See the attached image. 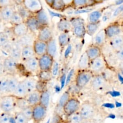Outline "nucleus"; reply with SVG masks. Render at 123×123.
<instances>
[{
  "label": "nucleus",
  "instance_id": "17",
  "mask_svg": "<svg viewBox=\"0 0 123 123\" xmlns=\"http://www.w3.org/2000/svg\"><path fill=\"white\" fill-rule=\"evenodd\" d=\"M85 52L90 61L102 55L101 48L92 44L86 48Z\"/></svg>",
  "mask_w": 123,
  "mask_h": 123
},
{
  "label": "nucleus",
  "instance_id": "15",
  "mask_svg": "<svg viewBox=\"0 0 123 123\" xmlns=\"http://www.w3.org/2000/svg\"><path fill=\"white\" fill-rule=\"evenodd\" d=\"M32 46L35 56L37 58L47 53V43L45 42L41 41L36 38Z\"/></svg>",
  "mask_w": 123,
  "mask_h": 123
},
{
  "label": "nucleus",
  "instance_id": "37",
  "mask_svg": "<svg viewBox=\"0 0 123 123\" xmlns=\"http://www.w3.org/2000/svg\"><path fill=\"white\" fill-rule=\"evenodd\" d=\"M100 25V22L96 23H87L86 25V34L90 36H94L98 30Z\"/></svg>",
  "mask_w": 123,
  "mask_h": 123
},
{
  "label": "nucleus",
  "instance_id": "16",
  "mask_svg": "<svg viewBox=\"0 0 123 123\" xmlns=\"http://www.w3.org/2000/svg\"><path fill=\"white\" fill-rule=\"evenodd\" d=\"M11 32L13 36L18 39L25 36L29 32L25 22L12 26Z\"/></svg>",
  "mask_w": 123,
  "mask_h": 123
},
{
  "label": "nucleus",
  "instance_id": "30",
  "mask_svg": "<svg viewBox=\"0 0 123 123\" xmlns=\"http://www.w3.org/2000/svg\"><path fill=\"white\" fill-rule=\"evenodd\" d=\"M28 91L23 81H19V83L12 95L17 98H25L28 94Z\"/></svg>",
  "mask_w": 123,
  "mask_h": 123
},
{
  "label": "nucleus",
  "instance_id": "51",
  "mask_svg": "<svg viewBox=\"0 0 123 123\" xmlns=\"http://www.w3.org/2000/svg\"><path fill=\"white\" fill-rule=\"evenodd\" d=\"M123 12V4L119 6L114 11L113 13V16L116 17L120 15Z\"/></svg>",
  "mask_w": 123,
  "mask_h": 123
},
{
  "label": "nucleus",
  "instance_id": "40",
  "mask_svg": "<svg viewBox=\"0 0 123 123\" xmlns=\"http://www.w3.org/2000/svg\"><path fill=\"white\" fill-rule=\"evenodd\" d=\"M71 94L69 91L68 90L65 91L61 96L57 105V107L58 108L62 109L63 106L71 98Z\"/></svg>",
  "mask_w": 123,
  "mask_h": 123
},
{
  "label": "nucleus",
  "instance_id": "13",
  "mask_svg": "<svg viewBox=\"0 0 123 123\" xmlns=\"http://www.w3.org/2000/svg\"><path fill=\"white\" fill-rule=\"evenodd\" d=\"M25 22L29 31L37 37L38 32L41 27L35 15H31L25 21Z\"/></svg>",
  "mask_w": 123,
  "mask_h": 123
},
{
  "label": "nucleus",
  "instance_id": "10",
  "mask_svg": "<svg viewBox=\"0 0 123 123\" xmlns=\"http://www.w3.org/2000/svg\"><path fill=\"white\" fill-rule=\"evenodd\" d=\"M107 38L110 39L118 35L121 34L122 28L117 23L109 24L104 28Z\"/></svg>",
  "mask_w": 123,
  "mask_h": 123
},
{
  "label": "nucleus",
  "instance_id": "58",
  "mask_svg": "<svg viewBox=\"0 0 123 123\" xmlns=\"http://www.w3.org/2000/svg\"><path fill=\"white\" fill-rule=\"evenodd\" d=\"M118 78H119V80L122 83H123V76L120 74H118Z\"/></svg>",
  "mask_w": 123,
  "mask_h": 123
},
{
  "label": "nucleus",
  "instance_id": "6",
  "mask_svg": "<svg viewBox=\"0 0 123 123\" xmlns=\"http://www.w3.org/2000/svg\"><path fill=\"white\" fill-rule=\"evenodd\" d=\"M47 109L39 103L33 106L32 120L34 123H41L44 120L47 115Z\"/></svg>",
  "mask_w": 123,
  "mask_h": 123
},
{
  "label": "nucleus",
  "instance_id": "1",
  "mask_svg": "<svg viewBox=\"0 0 123 123\" xmlns=\"http://www.w3.org/2000/svg\"><path fill=\"white\" fill-rule=\"evenodd\" d=\"M17 97L12 94L3 95L0 97V109L3 112L11 113L16 108Z\"/></svg>",
  "mask_w": 123,
  "mask_h": 123
},
{
  "label": "nucleus",
  "instance_id": "31",
  "mask_svg": "<svg viewBox=\"0 0 123 123\" xmlns=\"http://www.w3.org/2000/svg\"><path fill=\"white\" fill-rule=\"evenodd\" d=\"M70 38L69 33H61L59 34L58 37V41L61 49H63L69 45Z\"/></svg>",
  "mask_w": 123,
  "mask_h": 123
},
{
  "label": "nucleus",
  "instance_id": "28",
  "mask_svg": "<svg viewBox=\"0 0 123 123\" xmlns=\"http://www.w3.org/2000/svg\"><path fill=\"white\" fill-rule=\"evenodd\" d=\"M112 49L116 52L123 47V35L120 34L109 40Z\"/></svg>",
  "mask_w": 123,
  "mask_h": 123
},
{
  "label": "nucleus",
  "instance_id": "48",
  "mask_svg": "<svg viewBox=\"0 0 123 123\" xmlns=\"http://www.w3.org/2000/svg\"><path fill=\"white\" fill-rule=\"evenodd\" d=\"M9 37L5 31L0 32V47L6 46L9 42Z\"/></svg>",
  "mask_w": 123,
  "mask_h": 123
},
{
  "label": "nucleus",
  "instance_id": "54",
  "mask_svg": "<svg viewBox=\"0 0 123 123\" xmlns=\"http://www.w3.org/2000/svg\"><path fill=\"white\" fill-rule=\"evenodd\" d=\"M102 106L107 108H110V109H113L114 108L115 106L112 103H106L102 105Z\"/></svg>",
  "mask_w": 123,
  "mask_h": 123
},
{
  "label": "nucleus",
  "instance_id": "20",
  "mask_svg": "<svg viewBox=\"0 0 123 123\" xmlns=\"http://www.w3.org/2000/svg\"><path fill=\"white\" fill-rule=\"evenodd\" d=\"M106 81L102 74L94 75L90 82V86L94 90H98L105 85Z\"/></svg>",
  "mask_w": 123,
  "mask_h": 123
},
{
  "label": "nucleus",
  "instance_id": "49",
  "mask_svg": "<svg viewBox=\"0 0 123 123\" xmlns=\"http://www.w3.org/2000/svg\"><path fill=\"white\" fill-rule=\"evenodd\" d=\"M48 83L37 80L36 90L40 93L48 90Z\"/></svg>",
  "mask_w": 123,
  "mask_h": 123
},
{
  "label": "nucleus",
  "instance_id": "34",
  "mask_svg": "<svg viewBox=\"0 0 123 123\" xmlns=\"http://www.w3.org/2000/svg\"><path fill=\"white\" fill-rule=\"evenodd\" d=\"M8 78V94H13L19 81L13 75H9Z\"/></svg>",
  "mask_w": 123,
  "mask_h": 123
},
{
  "label": "nucleus",
  "instance_id": "33",
  "mask_svg": "<svg viewBox=\"0 0 123 123\" xmlns=\"http://www.w3.org/2000/svg\"><path fill=\"white\" fill-rule=\"evenodd\" d=\"M15 9L16 11L22 16L25 22L29 17L33 14L25 7L22 3V1H20V3H17L16 4Z\"/></svg>",
  "mask_w": 123,
  "mask_h": 123
},
{
  "label": "nucleus",
  "instance_id": "22",
  "mask_svg": "<svg viewBox=\"0 0 123 123\" xmlns=\"http://www.w3.org/2000/svg\"><path fill=\"white\" fill-rule=\"evenodd\" d=\"M45 2L51 9L58 12H63L67 6L66 3L63 0H49Z\"/></svg>",
  "mask_w": 123,
  "mask_h": 123
},
{
  "label": "nucleus",
  "instance_id": "26",
  "mask_svg": "<svg viewBox=\"0 0 123 123\" xmlns=\"http://www.w3.org/2000/svg\"><path fill=\"white\" fill-rule=\"evenodd\" d=\"M37 37L30 32L25 36L18 38L17 42L22 47L27 45H33Z\"/></svg>",
  "mask_w": 123,
  "mask_h": 123
},
{
  "label": "nucleus",
  "instance_id": "55",
  "mask_svg": "<svg viewBox=\"0 0 123 123\" xmlns=\"http://www.w3.org/2000/svg\"><path fill=\"white\" fill-rule=\"evenodd\" d=\"M111 95L113 97H117L120 95V93L119 92H112Z\"/></svg>",
  "mask_w": 123,
  "mask_h": 123
},
{
  "label": "nucleus",
  "instance_id": "60",
  "mask_svg": "<svg viewBox=\"0 0 123 123\" xmlns=\"http://www.w3.org/2000/svg\"><path fill=\"white\" fill-rule=\"evenodd\" d=\"M3 21H2V15H1V9L0 8V23Z\"/></svg>",
  "mask_w": 123,
  "mask_h": 123
},
{
  "label": "nucleus",
  "instance_id": "24",
  "mask_svg": "<svg viewBox=\"0 0 123 123\" xmlns=\"http://www.w3.org/2000/svg\"><path fill=\"white\" fill-rule=\"evenodd\" d=\"M41 93L38 91L34 90L29 92L25 97L30 106H34L39 103Z\"/></svg>",
  "mask_w": 123,
  "mask_h": 123
},
{
  "label": "nucleus",
  "instance_id": "9",
  "mask_svg": "<svg viewBox=\"0 0 123 123\" xmlns=\"http://www.w3.org/2000/svg\"><path fill=\"white\" fill-rule=\"evenodd\" d=\"M79 113L83 120H87L92 117L94 114V108L88 102H84L81 104Z\"/></svg>",
  "mask_w": 123,
  "mask_h": 123
},
{
  "label": "nucleus",
  "instance_id": "62",
  "mask_svg": "<svg viewBox=\"0 0 123 123\" xmlns=\"http://www.w3.org/2000/svg\"><path fill=\"white\" fill-rule=\"evenodd\" d=\"M2 112H3L2 111L0 110V114L2 113Z\"/></svg>",
  "mask_w": 123,
  "mask_h": 123
},
{
  "label": "nucleus",
  "instance_id": "27",
  "mask_svg": "<svg viewBox=\"0 0 123 123\" xmlns=\"http://www.w3.org/2000/svg\"><path fill=\"white\" fill-rule=\"evenodd\" d=\"M90 61L85 52L81 55L77 64L78 70H89Z\"/></svg>",
  "mask_w": 123,
  "mask_h": 123
},
{
  "label": "nucleus",
  "instance_id": "4",
  "mask_svg": "<svg viewBox=\"0 0 123 123\" xmlns=\"http://www.w3.org/2000/svg\"><path fill=\"white\" fill-rule=\"evenodd\" d=\"M81 106L80 101L74 97H71L62 108V111L67 117L78 112Z\"/></svg>",
  "mask_w": 123,
  "mask_h": 123
},
{
  "label": "nucleus",
  "instance_id": "39",
  "mask_svg": "<svg viewBox=\"0 0 123 123\" xmlns=\"http://www.w3.org/2000/svg\"><path fill=\"white\" fill-rule=\"evenodd\" d=\"M50 101V93L49 90H47L41 93L39 104L48 108Z\"/></svg>",
  "mask_w": 123,
  "mask_h": 123
},
{
  "label": "nucleus",
  "instance_id": "42",
  "mask_svg": "<svg viewBox=\"0 0 123 123\" xmlns=\"http://www.w3.org/2000/svg\"><path fill=\"white\" fill-rule=\"evenodd\" d=\"M25 22V20L22 16L16 11L12 16L9 23L11 24L12 26L18 25Z\"/></svg>",
  "mask_w": 123,
  "mask_h": 123
},
{
  "label": "nucleus",
  "instance_id": "11",
  "mask_svg": "<svg viewBox=\"0 0 123 123\" xmlns=\"http://www.w3.org/2000/svg\"><path fill=\"white\" fill-rule=\"evenodd\" d=\"M22 2L25 7L33 14L43 9L41 2L39 0H24Z\"/></svg>",
  "mask_w": 123,
  "mask_h": 123
},
{
  "label": "nucleus",
  "instance_id": "19",
  "mask_svg": "<svg viewBox=\"0 0 123 123\" xmlns=\"http://www.w3.org/2000/svg\"><path fill=\"white\" fill-rule=\"evenodd\" d=\"M107 39L104 28L101 29L94 36L92 44L101 48L105 44Z\"/></svg>",
  "mask_w": 123,
  "mask_h": 123
},
{
  "label": "nucleus",
  "instance_id": "25",
  "mask_svg": "<svg viewBox=\"0 0 123 123\" xmlns=\"http://www.w3.org/2000/svg\"><path fill=\"white\" fill-rule=\"evenodd\" d=\"M35 56L32 45L25 46L22 48L21 61L23 62Z\"/></svg>",
  "mask_w": 123,
  "mask_h": 123
},
{
  "label": "nucleus",
  "instance_id": "3",
  "mask_svg": "<svg viewBox=\"0 0 123 123\" xmlns=\"http://www.w3.org/2000/svg\"><path fill=\"white\" fill-rule=\"evenodd\" d=\"M94 74L89 70H78L74 79V84L80 89L83 88L94 77Z\"/></svg>",
  "mask_w": 123,
  "mask_h": 123
},
{
  "label": "nucleus",
  "instance_id": "23",
  "mask_svg": "<svg viewBox=\"0 0 123 123\" xmlns=\"http://www.w3.org/2000/svg\"><path fill=\"white\" fill-rule=\"evenodd\" d=\"M22 48L18 42L14 43L12 45L9 50V56L14 59L18 62L21 61Z\"/></svg>",
  "mask_w": 123,
  "mask_h": 123
},
{
  "label": "nucleus",
  "instance_id": "56",
  "mask_svg": "<svg viewBox=\"0 0 123 123\" xmlns=\"http://www.w3.org/2000/svg\"><path fill=\"white\" fill-rule=\"evenodd\" d=\"M108 117L109 118L112 119H114L115 118L116 116H115V114H113V113H110V114L108 115Z\"/></svg>",
  "mask_w": 123,
  "mask_h": 123
},
{
  "label": "nucleus",
  "instance_id": "46",
  "mask_svg": "<svg viewBox=\"0 0 123 123\" xmlns=\"http://www.w3.org/2000/svg\"><path fill=\"white\" fill-rule=\"evenodd\" d=\"M83 120L79 112H77L68 116L67 121L68 123H82Z\"/></svg>",
  "mask_w": 123,
  "mask_h": 123
},
{
  "label": "nucleus",
  "instance_id": "45",
  "mask_svg": "<svg viewBox=\"0 0 123 123\" xmlns=\"http://www.w3.org/2000/svg\"><path fill=\"white\" fill-rule=\"evenodd\" d=\"M0 123H13V115L11 113L2 112L0 115Z\"/></svg>",
  "mask_w": 123,
  "mask_h": 123
},
{
  "label": "nucleus",
  "instance_id": "41",
  "mask_svg": "<svg viewBox=\"0 0 123 123\" xmlns=\"http://www.w3.org/2000/svg\"><path fill=\"white\" fill-rule=\"evenodd\" d=\"M57 46L54 38L47 43V53L54 58L56 53Z\"/></svg>",
  "mask_w": 123,
  "mask_h": 123
},
{
  "label": "nucleus",
  "instance_id": "43",
  "mask_svg": "<svg viewBox=\"0 0 123 123\" xmlns=\"http://www.w3.org/2000/svg\"><path fill=\"white\" fill-rule=\"evenodd\" d=\"M29 121L20 111H16L13 114V123H28Z\"/></svg>",
  "mask_w": 123,
  "mask_h": 123
},
{
  "label": "nucleus",
  "instance_id": "8",
  "mask_svg": "<svg viewBox=\"0 0 123 123\" xmlns=\"http://www.w3.org/2000/svg\"><path fill=\"white\" fill-rule=\"evenodd\" d=\"M37 38L46 43L54 38L52 30L49 25L41 27L37 35Z\"/></svg>",
  "mask_w": 123,
  "mask_h": 123
},
{
  "label": "nucleus",
  "instance_id": "29",
  "mask_svg": "<svg viewBox=\"0 0 123 123\" xmlns=\"http://www.w3.org/2000/svg\"><path fill=\"white\" fill-rule=\"evenodd\" d=\"M34 15L37 20L41 27L49 25L48 16L43 9L34 14Z\"/></svg>",
  "mask_w": 123,
  "mask_h": 123
},
{
  "label": "nucleus",
  "instance_id": "50",
  "mask_svg": "<svg viewBox=\"0 0 123 123\" xmlns=\"http://www.w3.org/2000/svg\"><path fill=\"white\" fill-rule=\"evenodd\" d=\"M27 118V119L30 121L32 119V112H33V107L29 106L23 110L20 111Z\"/></svg>",
  "mask_w": 123,
  "mask_h": 123
},
{
  "label": "nucleus",
  "instance_id": "59",
  "mask_svg": "<svg viewBox=\"0 0 123 123\" xmlns=\"http://www.w3.org/2000/svg\"><path fill=\"white\" fill-rule=\"evenodd\" d=\"M115 106H116V107H121L122 106V104H121V103L116 101L115 102Z\"/></svg>",
  "mask_w": 123,
  "mask_h": 123
},
{
  "label": "nucleus",
  "instance_id": "44",
  "mask_svg": "<svg viewBox=\"0 0 123 123\" xmlns=\"http://www.w3.org/2000/svg\"><path fill=\"white\" fill-rule=\"evenodd\" d=\"M8 78L3 77L0 80V92L3 95L8 94Z\"/></svg>",
  "mask_w": 123,
  "mask_h": 123
},
{
  "label": "nucleus",
  "instance_id": "7",
  "mask_svg": "<svg viewBox=\"0 0 123 123\" xmlns=\"http://www.w3.org/2000/svg\"><path fill=\"white\" fill-rule=\"evenodd\" d=\"M40 71H52L54 62V57L48 53L38 58Z\"/></svg>",
  "mask_w": 123,
  "mask_h": 123
},
{
  "label": "nucleus",
  "instance_id": "12",
  "mask_svg": "<svg viewBox=\"0 0 123 123\" xmlns=\"http://www.w3.org/2000/svg\"><path fill=\"white\" fill-rule=\"evenodd\" d=\"M23 62L25 68L29 72L37 75L40 71L37 57H34Z\"/></svg>",
  "mask_w": 123,
  "mask_h": 123
},
{
  "label": "nucleus",
  "instance_id": "47",
  "mask_svg": "<svg viewBox=\"0 0 123 123\" xmlns=\"http://www.w3.org/2000/svg\"><path fill=\"white\" fill-rule=\"evenodd\" d=\"M29 106H30V105L25 98H17L16 108L20 110L19 111Z\"/></svg>",
  "mask_w": 123,
  "mask_h": 123
},
{
  "label": "nucleus",
  "instance_id": "5",
  "mask_svg": "<svg viewBox=\"0 0 123 123\" xmlns=\"http://www.w3.org/2000/svg\"><path fill=\"white\" fill-rule=\"evenodd\" d=\"M106 69V63L102 55L90 61L89 70L94 75L101 74Z\"/></svg>",
  "mask_w": 123,
  "mask_h": 123
},
{
  "label": "nucleus",
  "instance_id": "53",
  "mask_svg": "<svg viewBox=\"0 0 123 123\" xmlns=\"http://www.w3.org/2000/svg\"><path fill=\"white\" fill-rule=\"evenodd\" d=\"M116 56L121 62L123 61V47L116 52Z\"/></svg>",
  "mask_w": 123,
  "mask_h": 123
},
{
  "label": "nucleus",
  "instance_id": "18",
  "mask_svg": "<svg viewBox=\"0 0 123 123\" xmlns=\"http://www.w3.org/2000/svg\"><path fill=\"white\" fill-rule=\"evenodd\" d=\"M0 9L2 21L9 23L12 16L16 11L15 6L14 4H12L0 8Z\"/></svg>",
  "mask_w": 123,
  "mask_h": 123
},
{
  "label": "nucleus",
  "instance_id": "32",
  "mask_svg": "<svg viewBox=\"0 0 123 123\" xmlns=\"http://www.w3.org/2000/svg\"><path fill=\"white\" fill-rule=\"evenodd\" d=\"M102 16V12L100 10H97L90 12L87 16V23H96L100 22Z\"/></svg>",
  "mask_w": 123,
  "mask_h": 123
},
{
  "label": "nucleus",
  "instance_id": "35",
  "mask_svg": "<svg viewBox=\"0 0 123 123\" xmlns=\"http://www.w3.org/2000/svg\"><path fill=\"white\" fill-rule=\"evenodd\" d=\"M23 81L25 86L28 93L36 90L37 80L34 78L28 77L23 80Z\"/></svg>",
  "mask_w": 123,
  "mask_h": 123
},
{
  "label": "nucleus",
  "instance_id": "61",
  "mask_svg": "<svg viewBox=\"0 0 123 123\" xmlns=\"http://www.w3.org/2000/svg\"><path fill=\"white\" fill-rule=\"evenodd\" d=\"M120 69H121V71H120V74L123 76V68H121Z\"/></svg>",
  "mask_w": 123,
  "mask_h": 123
},
{
  "label": "nucleus",
  "instance_id": "57",
  "mask_svg": "<svg viewBox=\"0 0 123 123\" xmlns=\"http://www.w3.org/2000/svg\"><path fill=\"white\" fill-rule=\"evenodd\" d=\"M55 123H68V122L66 121H64V120H58L56 122H55Z\"/></svg>",
  "mask_w": 123,
  "mask_h": 123
},
{
  "label": "nucleus",
  "instance_id": "38",
  "mask_svg": "<svg viewBox=\"0 0 123 123\" xmlns=\"http://www.w3.org/2000/svg\"><path fill=\"white\" fill-rule=\"evenodd\" d=\"M92 2L93 1L90 0H74L71 1L70 4L75 8H80L91 4Z\"/></svg>",
  "mask_w": 123,
  "mask_h": 123
},
{
  "label": "nucleus",
  "instance_id": "52",
  "mask_svg": "<svg viewBox=\"0 0 123 123\" xmlns=\"http://www.w3.org/2000/svg\"><path fill=\"white\" fill-rule=\"evenodd\" d=\"M12 2V1L10 0H0V8L14 4Z\"/></svg>",
  "mask_w": 123,
  "mask_h": 123
},
{
  "label": "nucleus",
  "instance_id": "2",
  "mask_svg": "<svg viewBox=\"0 0 123 123\" xmlns=\"http://www.w3.org/2000/svg\"><path fill=\"white\" fill-rule=\"evenodd\" d=\"M71 23L72 32L74 35L79 38H83L86 34V25L83 18L74 17L69 19Z\"/></svg>",
  "mask_w": 123,
  "mask_h": 123
},
{
  "label": "nucleus",
  "instance_id": "21",
  "mask_svg": "<svg viewBox=\"0 0 123 123\" xmlns=\"http://www.w3.org/2000/svg\"><path fill=\"white\" fill-rule=\"evenodd\" d=\"M57 28L61 33H69L72 31V27L70 20L62 18L57 22Z\"/></svg>",
  "mask_w": 123,
  "mask_h": 123
},
{
  "label": "nucleus",
  "instance_id": "14",
  "mask_svg": "<svg viewBox=\"0 0 123 123\" xmlns=\"http://www.w3.org/2000/svg\"><path fill=\"white\" fill-rule=\"evenodd\" d=\"M4 70L8 73H15L17 69L18 62L10 56L6 57L3 62Z\"/></svg>",
  "mask_w": 123,
  "mask_h": 123
},
{
  "label": "nucleus",
  "instance_id": "36",
  "mask_svg": "<svg viewBox=\"0 0 123 123\" xmlns=\"http://www.w3.org/2000/svg\"><path fill=\"white\" fill-rule=\"evenodd\" d=\"M38 80L48 83L52 77V71H40L37 74Z\"/></svg>",
  "mask_w": 123,
  "mask_h": 123
}]
</instances>
